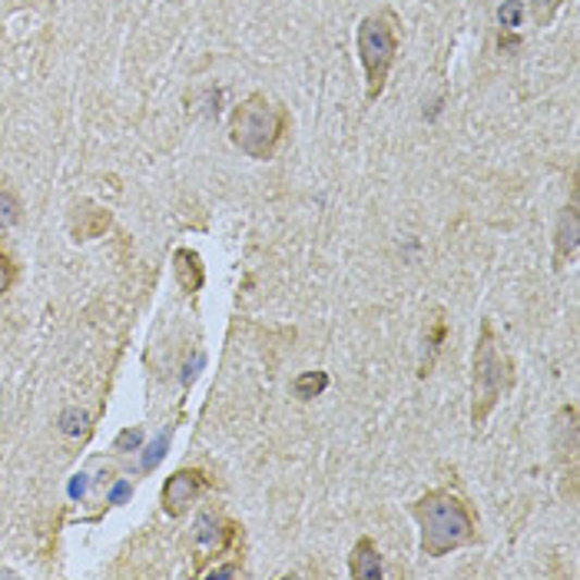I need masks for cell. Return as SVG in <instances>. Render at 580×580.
<instances>
[{
	"label": "cell",
	"instance_id": "17",
	"mask_svg": "<svg viewBox=\"0 0 580 580\" xmlns=\"http://www.w3.org/2000/svg\"><path fill=\"white\" fill-rule=\"evenodd\" d=\"M560 4H564V0H531V8L538 11V21H541V24H547V21L560 11Z\"/></svg>",
	"mask_w": 580,
	"mask_h": 580
},
{
	"label": "cell",
	"instance_id": "8",
	"mask_svg": "<svg viewBox=\"0 0 580 580\" xmlns=\"http://www.w3.org/2000/svg\"><path fill=\"white\" fill-rule=\"evenodd\" d=\"M348 573L355 580H372V577H385L388 573L372 538H358V544L348 554Z\"/></svg>",
	"mask_w": 580,
	"mask_h": 580
},
{
	"label": "cell",
	"instance_id": "3",
	"mask_svg": "<svg viewBox=\"0 0 580 580\" xmlns=\"http://www.w3.org/2000/svg\"><path fill=\"white\" fill-rule=\"evenodd\" d=\"M515 388V361L507 351H501V342L491 329V322H481V335L471 355V424L481 428L497 402Z\"/></svg>",
	"mask_w": 580,
	"mask_h": 580
},
{
	"label": "cell",
	"instance_id": "13",
	"mask_svg": "<svg viewBox=\"0 0 580 580\" xmlns=\"http://www.w3.org/2000/svg\"><path fill=\"white\" fill-rule=\"evenodd\" d=\"M60 431H63V434H74V439H81V434L90 431V415L81 411V408H66V411L60 415Z\"/></svg>",
	"mask_w": 580,
	"mask_h": 580
},
{
	"label": "cell",
	"instance_id": "18",
	"mask_svg": "<svg viewBox=\"0 0 580 580\" xmlns=\"http://www.w3.org/2000/svg\"><path fill=\"white\" fill-rule=\"evenodd\" d=\"M206 577H243V570L236 567V564H230V567H212V570H206Z\"/></svg>",
	"mask_w": 580,
	"mask_h": 580
},
{
	"label": "cell",
	"instance_id": "2",
	"mask_svg": "<svg viewBox=\"0 0 580 580\" xmlns=\"http://www.w3.org/2000/svg\"><path fill=\"white\" fill-rule=\"evenodd\" d=\"M285 129H288V110L279 100H272L269 94L256 90L233 110L230 139L239 153L266 163L279 153Z\"/></svg>",
	"mask_w": 580,
	"mask_h": 580
},
{
	"label": "cell",
	"instance_id": "12",
	"mask_svg": "<svg viewBox=\"0 0 580 580\" xmlns=\"http://www.w3.org/2000/svg\"><path fill=\"white\" fill-rule=\"evenodd\" d=\"M325 388H329V375H325V372H303V375L293 382V392H296V398H303V402L319 398Z\"/></svg>",
	"mask_w": 580,
	"mask_h": 580
},
{
	"label": "cell",
	"instance_id": "16",
	"mask_svg": "<svg viewBox=\"0 0 580 580\" xmlns=\"http://www.w3.org/2000/svg\"><path fill=\"white\" fill-rule=\"evenodd\" d=\"M14 275H17V269H14L11 256H8V252H0V299H4V296L11 293Z\"/></svg>",
	"mask_w": 580,
	"mask_h": 580
},
{
	"label": "cell",
	"instance_id": "7",
	"mask_svg": "<svg viewBox=\"0 0 580 580\" xmlns=\"http://www.w3.org/2000/svg\"><path fill=\"white\" fill-rule=\"evenodd\" d=\"M580 246V209H577V193L570 202L557 212V226H554V269H564Z\"/></svg>",
	"mask_w": 580,
	"mask_h": 580
},
{
	"label": "cell",
	"instance_id": "5",
	"mask_svg": "<svg viewBox=\"0 0 580 580\" xmlns=\"http://www.w3.org/2000/svg\"><path fill=\"white\" fill-rule=\"evenodd\" d=\"M206 491V474L199 468H180L173 471L166 481H163V491H160V504L166 518H183L186 507L196 504V497Z\"/></svg>",
	"mask_w": 580,
	"mask_h": 580
},
{
	"label": "cell",
	"instance_id": "14",
	"mask_svg": "<svg viewBox=\"0 0 580 580\" xmlns=\"http://www.w3.org/2000/svg\"><path fill=\"white\" fill-rule=\"evenodd\" d=\"M442 342H445V319L439 316V319H434V325H431V335H428V348H431V355H428V361H424V366H421V379L431 372V366H434V358H439V351H442Z\"/></svg>",
	"mask_w": 580,
	"mask_h": 580
},
{
	"label": "cell",
	"instance_id": "4",
	"mask_svg": "<svg viewBox=\"0 0 580 580\" xmlns=\"http://www.w3.org/2000/svg\"><path fill=\"white\" fill-rule=\"evenodd\" d=\"M398 14L392 8H382L358 24V60L366 66V103L372 107L388 84L392 63L398 57Z\"/></svg>",
	"mask_w": 580,
	"mask_h": 580
},
{
	"label": "cell",
	"instance_id": "10",
	"mask_svg": "<svg viewBox=\"0 0 580 580\" xmlns=\"http://www.w3.org/2000/svg\"><path fill=\"white\" fill-rule=\"evenodd\" d=\"M87 223V226H77L74 230V236L84 243V239H97L103 230H110V212L107 209H100V206H94V202H81V209H77V223Z\"/></svg>",
	"mask_w": 580,
	"mask_h": 580
},
{
	"label": "cell",
	"instance_id": "15",
	"mask_svg": "<svg viewBox=\"0 0 580 580\" xmlns=\"http://www.w3.org/2000/svg\"><path fill=\"white\" fill-rule=\"evenodd\" d=\"M521 17H525V4H521V0H504V4L497 8V24H501V30L521 27Z\"/></svg>",
	"mask_w": 580,
	"mask_h": 580
},
{
	"label": "cell",
	"instance_id": "11",
	"mask_svg": "<svg viewBox=\"0 0 580 580\" xmlns=\"http://www.w3.org/2000/svg\"><path fill=\"white\" fill-rule=\"evenodd\" d=\"M24 220V202L14 189H0V230H14Z\"/></svg>",
	"mask_w": 580,
	"mask_h": 580
},
{
	"label": "cell",
	"instance_id": "19",
	"mask_svg": "<svg viewBox=\"0 0 580 580\" xmlns=\"http://www.w3.org/2000/svg\"><path fill=\"white\" fill-rule=\"evenodd\" d=\"M139 439H143L139 431H123V434H120V442H116V452H120V448H126V445H133V448H136V445H139Z\"/></svg>",
	"mask_w": 580,
	"mask_h": 580
},
{
	"label": "cell",
	"instance_id": "20",
	"mask_svg": "<svg viewBox=\"0 0 580 580\" xmlns=\"http://www.w3.org/2000/svg\"><path fill=\"white\" fill-rule=\"evenodd\" d=\"M173 4H186V0H173Z\"/></svg>",
	"mask_w": 580,
	"mask_h": 580
},
{
	"label": "cell",
	"instance_id": "6",
	"mask_svg": "<svg viewBox=\"0 0 580 580\" xmlns=\"http://www.w3.org/2000/svg\"><path fill=\"white\" fill-rule=\"evenodd\" d=\"M236 538V525L220 518V515H199L193 525V547H196V560H215L220 554H226L233 547Z\"/></svg>",
	"mask_w": 580,
	"mask_h": 580
},
{
	"label": "cell",
	"instance_id": "1",
	"mask_svg": "<svg viewBox=\"0 0 580 580\" xmlns=\"http://www.w3.org/2000/svg\"><path fill=\"white\" fill-rule=\"evenodd\" d=\"M411 518L421 531V554L424 557H445L452 551L471 547L478 541V521L471 515V507L461 494L448 491V488H434L424 491L415 504H411Z\"/></svg>",
	"mask_w": 580,
	"mask_h": 580
},
{
	"label": "cell",
	"instance_id": "9",
	"mask_svg": "<svg viewBox=\"0 0 580 580\" xmlns=\"http://www.w3.org/2000/svg\"><path fill=\"white\" fill-rule=\"evenodd\" d=\"M173 262H176V279L186 293H199L202 282H206V269H202V259L193 252V249H176L173 252Z\"/></svg>",
	"mask_w": 580,
	"mask_h": 580
}]
</instances>
